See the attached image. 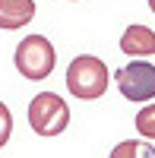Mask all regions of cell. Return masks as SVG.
I'll return each mask as SVG.
<instances>
[{
  "instance_id": "obj_8",
  "label": "cell",
  "mask_w": 155,
  "mask_h": 158,
  "mask_svg": "<svg viewBox=\"0 0 155 158\" xmlns=\"http://www.w3.org/2000/svg\"><path fill=\"white\" fill-rule=\"evenodd\" d=\"M133 123H136V133L143 136V139H152V142H155V101L146 104V108L136 114Z\"/></svg>"
},
{
  "instance_id": "obj_9",
  "label": "cell",
  "mask_w": 155,
  "mask_h": 158,
  "mask_svg": "<svg viewBox=\"0 0 155 158\" xmlns=\"http://www.w3.org/2000/svg\"><path fill=\"white\" fill-rule=\"evenodd\" d=\"M10 136H13V114H10L6 104L0 101V149L10 142Z\"/></svg>"
},
{
  "instance_id": "obj_1",
  "label": "cell",
  "mask_w": 155,
  "mask_h": 158,
  "mask_svg": "<svg viewBox=\"0 0 155 158\" xmlns=\"http://www.w3.org/2000/svg\"><path fill=\"white\" fill-rule=\"evenodd\" d=\"M108 89V63L92 54H79L67 67V92L79 101H95Z\"/></svg>"
},
{
  "instance_id": "obj_3",
  "label": "cell",
  "mask_w": 155,
  "mask_h": 158,
  "mask_svg": "<svg viewBox=\"0 0 155 158\" xmlns=\"http://www.w3.org/2000/svg\"><path fill=\"white\" fill-rule=\"evenodd\" d=\"M29 127L38 136H60L70 127V108L54 92H38L29 101Z\"/></svg>"
},
{
  "instance_id": "obj_7",
  "label": "cell",
  "mask_w": 155,
  "mask_h": 158,
  "mask_svg": "<svg viewBox=\"0 0 155 158\" xmlns=\"http://www.w3.org/2000/svg\"><path fill=\"white\" fill-rule=\"evenodd\" d=\"M108 158H155V146L143 139H124L111 149Z\"/></svg>"
},
{
  "instance_id": "obj_4",
  "label": "cell",
  "mask_w": 155,
  "mask_h": 158,
  "mask_svg": "<svg viewBox=\"0 0 155 158\" xmlns=\"http://www.w3.org/2000/svg\"><path fill=\"white\" fill-rule=\"evenodd\" d=\"M117 92L127 101H152L155 98V67L149 60H130L114 73Z\"/></svg>"
},
{
  "instance_id": "obj_2",
  "label": "cell",
  "mask_w": 155,
  "mask_h": 158,
  "mask_svg": "<svg viewBox=\"0 0 155 158\" xmlns=\"http://www.w3.org/2000/svg\"><path fill=\"white\" fill-rule=\"evenodd\" d=\"M13 63H16V70H19L25 79L41 82V79H48L51 73H54L57 51H54V44H51L44 35H25L22 41L16 44Z\"/></svg>"
},
{
  "instance_id": "obj_5",
  "label": "cell",
  "mask_w": 155,
  "mask_h": 158,
  "mask_svg": "<svg viewBox=\"0 0 155 158\" xmlns=\"http://www.w3.org/2000/svg\"><path fill=\"white\" fill-rule=\"evenodd\" d=\"M120 51L127 57H149L155 54V32L149 25H127L120 35Z\"/></svg>"
},
{
  "instance_id": "obj_10",
  "label": "cell",
  "mask_w": 155,
  "mask_h": 158,
  "mask_svg": "<svg viewBox=\"0 0 155 158\" xmlns=\"http://www.w3.org/2000/svg\"><path fill=\"white\" fill-rule=\"evenodd\" d=\"M149 6H152V13H155V0H149Z\"/></svg>"
},
{
  "instance_id": "obj_6",
  "label": "cell",
  "mask_w": 155,
  "mask_h": 158,
  "mask_svg": "<svg viewBox=\"0 0 155 158\" xmlns=\"http://www.w3.org/2000/svg\"><path fill=\"white\" fill-rule=\"evenodd\" d=\"M35 0H0V29L16 32L35 19Z\"/></svg>"
}]
</instances>
